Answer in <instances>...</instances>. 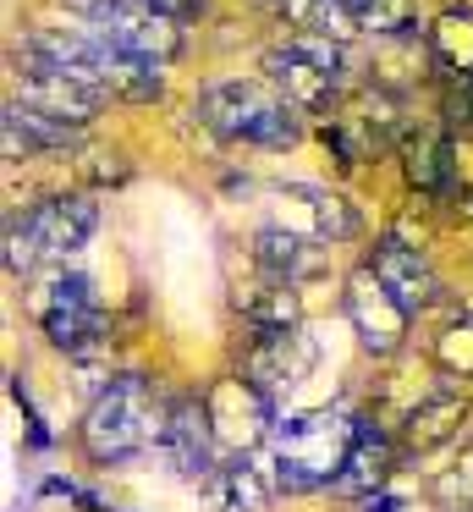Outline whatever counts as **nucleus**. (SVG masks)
I'll return each instance as SVG.
<instances>
[{
  "mask_svg": "<svg viewBox=\"0 0 473 512\" xmlns=\"http://www.w3.org/2000/svg\"><path fill=\"white\" fill-rule=\"evenodd\" d=\"M160 435H165V408L154 402V386L143 375H116L94 402H88L83 424H77L83 457L99 468L132 463L138 452L160 446Z\"/></svg>",
  "mask_w": 473,
  "mask_h": 512,
  "instance_id": "nucleus-1",
  "label": "nucleus"
},
{
  "mask_svg": "<svg viewBox=\"0 0 473 512\" xmlns=\"http://www.w3.org/2000/svg\"><path fill=\"white\" fill-rule=\"evenodd\" d=\"M193 116L209 133L231 138V144H253V149H292L303 138V122H297L303 111L275 83H259V78L209 83L193 100Z\"/></svg>",
  "mask_w": 473,
  "mask_h": 512,
  "instance_id": "nucleus-2",
  "label": "nucleus"
},
{
  "mask_svg": "<svg viewBox=\"0 0 473 512\" xmlns=\"http://www.w3.org/2000/svg\"><path fill=\"white\" fill-rule=\"evenodd\" d=\"M270 446H275V485L281 490L303 496V490H319V485H341L347 457L358 446V419L341 408L297 413L270 435Z\"/></svg>",
  "mask_w": 473,
  "mask_h": 512,
  "instance_id": "nucleus-3",
  "label": "nucleus"
},
{
  "mask_svg": "<svg viewBox=\"0 0 473 512\" xmlns=\"http://www.w3.org/2000/svg\"><path fill=\"white\" fill-rule=\"evenodd\" d=\"M264 72L270 83L297 105L303 116H325L341 105V45L319 34H292L286 45H275L264 56Z\"/></svg>",
  "mask_w": 473,
  "mask_h": 512,
  "instance_id": "nucleus-4",
  "label": "nucleus"
},
{
  "mask_svg": "<svg viewBox=\"0 0 473 512\" xmlns=\"http://www.w3.org/2000/svg\"><path fill=\"white\" fill-rule=\"evenodd\" d=\"M33 320H39L44 336H50L55 347H66V353H94L110 331L94 287H88V276H77V270H55V276L39 281V292H33Z\"/></svg>",
  "mask_w": 473,
  "mask_h": 512,
  "instance_id": "nucleus-5",
  "label": "nucleus"
},
{
  "mask_svg": "<svg viewBox=\"0 0 473 512\" xmlns=\"http://www.w3.org/2000/svg\"><path fill=\"white\" fill-rule=\"evenodd\" d=\"M83 17H88V34H99L105 45L127 50V56L154 61V67L176 61V56H182V45H187L182 23H171V17L149 12L143 0H94Z\"/></svg>",
  "mask_w": 473,
  "mask_h": 512,
  "instance_id": "nucleus-6",
  "label": "nucleus"
},
{
  "mask_svg": "<svg viewBox=\"0 0 473 512\" xmlns=\"http://www.w3.org/2000/svg\"><path fill=\"white\" fill-rule=\"evenodd\" d=\"M341 309H347L352 336H358L363 353H374V358L402 353L413 309H407V303L396 298V292L385 287L380 276H374V265H358V270L347 276V287H341Z\"/></svg>",
  "mask_w": 473,
  "mask_h": 512,
  "instance_id": "nucleus-7",
  "label": "nucleus"
},
{
  "mask_svg": "<svg viewBox=\"0 0 473 512\" xmlns=\"http://www.w3.org/2000/svg\"><path fill=\"white\" fill-rule=\"evenodd\" d=\"M204 413H209V430H215L220 452L231 457H248L259 441H270V424H275V402L253 386L248 375H226L204 391Z\"/></svg>",
  "mask_w": 473,
  "mask_h": 512,
  "instance_id": "nucleus-8",
  "label": "nucleus"
},
{
  "mask_svg": "<svg viewBox=\"0 0 473 512\" xmlns=\"http://www.w3.org/2000/svg\"><path fill=\"white\" fill-rule=\"evenodd\" d=\"M314 364H319V347H314V336H303V325H297V331L253 336L248 353H242V375H248L270 402L303 386V380L314 375Z\"/></svg>",
  "mask_w": 473,
  "mask_h": 512,
  "instance_id": "nucleus-9",
  "label": "nucleus"
},
{
  "mask_svg": "<svg viewBox=\"0 0 473 512\" xmlns=\"http://www.w3.org/2000/svg\"><path fill=\"white\" fill-rule=\"evenodd\" d=\"M22 105H33V111L55 116V122L66 127H88L99 111H105L110 94L99 89V83L77 78V72H61V67H28L22 72Z\"/></svg>",
  "mask_w": 473,
  "mask_h": 512,
  "instance_id": "nucleus-10",
  "label": "nucleus"
},
{
  "mask_svg": "<svg viewBox=\"0 0 473 512\" xmlns=\"http://www.w3.org/2000/svg\"><path fill=\"white\" fill-rule=\"evenodd\" d=\"M160 452L165 463L176 468L182 479H209L215 474V457H220V441L209 430V413H204V397H176L165 408V435H160Z\"/></svg>",
  "mask_w": 473,
  "mask_h": 512,
  "instance_id": "nucleus-11",
  "label": "nucleus"
},
{
  "mask_svg": "<svg viewBox=\"0 0 473 512\" xmlns=\"http://www.w3.org/2000/svg\"><path fill=\"white\" fill-rule=\"evenodd\" d=\"M253 265L270 281H286V287H303V281H319L330 270V248L319 237H303L292 226H264L253 237Z\"/></svg>",
  "mask_w": 473,
  "mask_h": 512,
  "instance_id": "nucleus-12",
  "label": "nucleus"
},
{
  "mask_svg": "<svg viewBox=\"0 0 473 512\" xmlns=\"http://www.w3.org/2000/svg\"><path fill=\"white\" fill-rule=\"evenodd\" d=\"M22 221H28V232L39 237L44 259H66V254H77V248L94 237L99 210H94V199H83V193H66V199H50V204L22 210Z\"/></svg>",
  "mask_w": 473,
  "mask_h": 512,
  "instance_id": "nucleus-13",
  "label": "nucleus"
},
{
  "mask_svg": "<svg viewBox=\"0 0 473 512\" xmlns=\"http://www.w3.org/2000/svg\"><path fill=\"white\" fill-rule=\"evenodd\" d=\"M369 265H374V276H380L385 287L407 303V309H429V303L440 298V276L429 270V259H424V248H418V243L380 237L374 254H369Z\"/></svg>",
  "mask_w": 473,
  "mask_h": 512,
  "instance_id": "nucleus-14",
  "label": "nucleus"
},
{
  "mask_svg": "<svg viewBox=\"0 0 473 512\" xmlns=\"http://www.w3.org/2000/svg\"><path fill=\"white\" fill-rule=\"evenodd\" d=\"M402 171L424 199H451L457 193V149L440 127H413L402 138Z\"/></svg>",
  "mask_w": 473,
  "mask_h": 512,
  "instance_id": "nucleus-15",
  "label": "nucleus"
},
{
  "mask_svg": "<svg viewBox=\"0 0 473 512\" xmlns=\"http://www.w3.org/2000/svg\"><path fill=\"white\" fill-rule=\"evenodd\" d=\"M462 424H468V402H462L457 391H435V397H424L418 408H407L402 446L407 452H435L451 435H462Z\"/></svg>",
  "mask_w": 473,
  "mask_h": 512,
  "instance_id": "nucleus-16",
  "label": "nucleus"
},
{
  "mask_svg": "<svg viewBox=\"0 0 473 512\" xmlns=\"http://www.w3.org/2000/svg\"><path fill=\"white\" fill-rule=\"evenodd\" d=\"M0 133H6V160H33V155H50V149H66L77 138V127H66V122H55V116L33 111V105L11 100Z\"/></svg>",
  "mask_w": 473,
  "mask_h": 512,
  "instance_id": "nucleus-17",
  "label": "nucleus"
},
{
  "mask_svg": "<svg viewBox=\"0 0 473 512\" xmlns=\"http://www.w3.org/2000/svg\"><path fill=\"white\" fill-rule=\"evenodd\" d=\"M204 496H209V512H264L270 507V479L248 457H226L204 479Z\"/></svg>",
  "mask_w": 473,
  "mask_h": 512,
  "instance_id": "nucleus-18",
  "label": "nucleus"
},
{
  "mask_svg": "<svg viewBox=\"0 0 473 512\" xmlns=\"http://www.w3.org/2000/svg\"><path fill=\"white\" fill-rule=\"evenodd\" d=\"M99 89H105L110 100L149 105V100L165 94V72L154 67V61H143V56H127V50L105 45L99 50Z\"/></svg>",
  "mask_w": 473,
  "mask_h": 512,
  "instance_id": "nucleus-19",
  "label": "nucleus"
},
{
  "mask_svg": "<svg viewBox=\"0 0 473 512\" xmlns=\"http://www.w3.org/2000/svg\"><path fill=\"white\" fill-rule=\"evenodd\" d=\"M237 309H242V320H248L253 336L297 331V325H303V298H297V287H286V281H270V276H264V287L242 292Z\"/></svg>",
  "mask_w": 473,
  "mask_h": 512,
  "instance_id": "nucleus-20",
  "label": "nucleus"
},
{
  "mask_svg": "<svg viewBox=\"0 0 473 512\" xmlns=\"http://www.w3.org/2000/svg\"><path fill=\"white\" fill-rule=\"evenodd\" d=\"M429 56L457 83H473V6H446L429 23Z\"/></svg>",
  "mask_w": 473,
  "mask_h": 512,
  "instance_id": "nucleus-21",
  "label": "nucleus"
},
{
  "mask_svg": "<svg viewBox=\"0 0 473 512\" xmlns=\"http://www.w3.org/2000/svg\"><path fill=\"white\" fill-rule=\"evenodd\" d=\"M391 468H396L391 435H385L380 424H358V446H352V457H347L341 490H352V496H369V490H380L385 479H391Z\"/></svg>",
  "mask_w": 473,
  "mask_h": 512,
  "instance_id": "nucleus-22",
  "label": "nucleus"
},
{
  "mask_svg": "<svg viewBox=\"0 0 473 512\" xmlns=\"http://www.w3.org/2000/svg\"><path fill=\"white\" fill-rule=\"evenodd\" d=\"M297 199H303V210H308V226H314V237L319 243H352V237L363 232V221H358V210H352V199L347 193H336V188H314V182H297Z\"/></svg>",
  "mask_w": 473,
  "mask_h": 512,
  "instance_id": "nucleus-23",
  "label": "nucleus"
},
{
  "mask_svg": "<svg viewBox=\"0 0 473 512\" xmlns=\"http://www.w3.org/2000/svg\"><path fill=\"white\" fill-rule=\"evenodd\" d=\"M281 17L297 28V34H319V39H358V23H352V0H281Z\"/></svg>",
  "mask_w": 473,
  "mask_h": 512,
  "instance_id": "nucleus-24",
  "label": "nucleus"
},
{
  "mask_svg": "<svg viewBox=\"0 0 473 512\" xmlns=\"http://www.w3.org/2000/svg\"><path fill=\"white\" fill-rule=\"evenodd\" d=\"M352 23L363 39H407L413 34V0H352Z\"/></svg>",
  "mask_w": 473,
  "mask_h": 512,
  "instance_id": "nucleus-25",
  "label": "nucleus"
},
{
  "mask_svg": "<svg viewBox=\"0 0 473 512\" xmlns=\"http://www.w3.org/2000/svg\"><path fill=\"white\" fill-rule=\"evenodd\" d=\"M429 501L440 512H468L473 507V446H462L435 479H429Z\"/></svg>",
  "mask_w": 473,
  "mask_h": 512,
  "instance_id": "nucleus-26",
  "label": "nucleus"
},
{
  "mask_svg": "<svg viewBox=\"0 0 473 512\" xmlns=\"http://www.w3.org/2000/svg\"><path fill=\"white\" fill-rule=\"evenodd\" d=\"M435 369L440 375H457V380H473V314L451 320L435 336Z\"/></svg>",
  "mask_w": 473,
  "mask_h": 512,
  "instance_id": "nucleus-27",
  "label": "nucleus"
},
{
  "mask_svg": "<svg viewBox=\"0 0 473 512\" xmlns=\"http://www.w3.org/2000/svg\"><path fill=\"white\" fill-rule=\"evenodd\" d=\"M143 6L160 12V17H171V23H193V17L209 12V0H143Z\"/></svg>",
  "mask_w": 473,
  "mask_h": 512,
  "instance_id": "nucleus-28",
  "label": "nucleus"
},
{
  "mask_svg": "<svg viewBox=\"0 0 473 512\" xmlns=\"http://www.w3.org/2000/svg\"><path fill=\"white\" fill-rule=\"evenodd\" d=\"M396 507H402V496H396V490H369V496H363V512H396Z\"/></svg>",
  "mask_w": 473,
  "mask_h": 512,
  "instance_id": "nucleus-29",
  "label": "nucleus"
},
{
  "mask_svg": "<svg viewBox=\"0 0 473 512\" xmlns=\"http://www.w3.org/2000/svg\"><path fill=\"white\" fill-rule=\"evenodd\" d=\"M451 210H457V221L473 226V188H457V193H451Z\"/></svg>",
  "mask_w": 473,
  "mask_h": 512,
  "instance_id": "nucleus-30",
  "label": "nucleus"
},
{
  "mask_svg": "<svg viewBox=\"0 0 473 512\" xmlns=\"http://www.w3.org/2000/svg\"><path fill=\"white\" fill-rule=\"evenodd\" d=\"M66 6H77V12H88V6H94V0H66Z\"/></svg>",
  "mask_w": 473,
  "mask_h": 512,
  "instance_id": "nucleus-31",
  "label": "nucleus"
}]
</instances>
